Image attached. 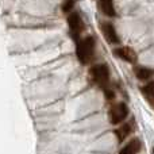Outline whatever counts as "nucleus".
I'll use <instances>...</instances> for the list:
<instances>
[{
    "mask_svg": "<svg viewBox=\"0 0 154 154\" xmlns=\"http://www.w3.org/2000/svg\"><path fill=\"white\" fill-rule=\"evenodd\" d=\"M142 93L146 96V99L149 100V103L154 107V81L146 84L145 87H142Z\"/></svg>",
    "mask_w": 154,
    "mask_h": 154,
    "instance_id": "11",
    "label": "nucleus"
},
{
    "mask_svg": "<svg viewBox=\"0 0 154 154\" xmlns=\"http://www.w3.org/2000/svg\"><path fill=\"white\" fill-rule=\"evenodd\" d=\"M114 54L116 57H119L120 60H123V61L130 62V64L137 62V54L131 48H118L114 50Z\"/></svg>",
    "mask_w": 154,
    "mask_h": 154,
    "instance_id": "5",
    "label": "nucleus"
},
{
    "mask_svg": "<svg viewBox=\"0 0 154 154\" xmlns=\"http://www.w3.org/2000/svg\"><path fill=\"white\" fill-rule=\"evenodd\" d=\"M95 51V39L93 37H85L84 39L77 41L76 45V54L79 61L82 65H87L91 62Z\"/></svg>",
    "mask_w": 154,
    "mask_h": 154,
    "instance_id": "1",
    "label": "nucleus"
},
{
    "mask_svg": "<svg viewBox=\"0 0 154 154\" xmlns=\"http://www.w3.org/2000/svg\"><path fill=\"white\" fill-rule=\"evenodd\" d=\"M134 73H135L137 79L142 80V81H147V80L153 76V70L146 66H137L135 69H134Z\"/></svg>",
    "mask_w": 154,
    "mask_h": 154,
    "instance_id": "9",
    "label": "nucleus"
},
{
    "mask_svg": "<svg viewBox=\"0 0 154 154\" xmlns=\"http://www.w3.org/2000/svg\"><path fill=\"white\" fill-rule=\"evenodd\" d=\"M115 133V135H116V138H118V141L119 142H123L126 138H127V135L131 133V126L130 125H122L120 127H118L116 130L114 131Z\"/></svg>",
    "mask_w": 154,
    "mask_h": 154,
    "instance_id": "10",
    "label": "nucleus"
},
{
    "mask_svg": "<svg viewBox=\"0 0 154 154\" xmlns=\"http://www.w3.org/2000/svg\"><path fill=\"white\" fill-rule=\"evenodd\" d=\"M101 31H103L104 37H106V39L108 41L109 43H119V37H118V32L112 23H109V22L103 23Z\"/></svg>",
    "mask_w": 154,
    "mask_h": 154,
    "instance_id": "6",
    "label": "nucleus"
},
{
    "mask_svg": "<svg viewBox=\"0 0 154 154\" xmlns=\"http://www.w3.org/2000/svg\"><path fill=\"white\" fill-rule=\"evenodd\" d=\"M104 93H106V96H107V99H108V100H111V99L115 97V93L112 92L111 89H104Z\"/></svg>",
    "mask_w": 154,
    "mask_h": 154,
    "instance_id": "13",
    "label": "nucleus"
},
{
    "mask_svg": "<svg viewBox=\"0 0 154 154\" xmlns=\"http://www.w3.org/2000/svg\"><path fill=\"white\" fill-rule=\"evenodd\" d=\"M139 149H141L139 141L138 139H133V141H130L126 146H123L122 149H120L119 154H137L139 152Z\"/></svg>",
    "mask_w": 154,
    "mask_h": 154,
    "instance_id": "8",
    "label": "nucleus"
},
{
    "mask_svg": "<svg viewBox=\"0 0 154 154\" xmlns=\"http://www.w3.org/2000/svg\"><path fill=\"white\" fill-rule=\"evenodd\" d=\"M127 114H128V109L125 103L115 104L109 109V122L112 125H119V123H122L127 118Z\"/></svg>",
    "mask_w": 154,
    "mask_h": 154,
    "instance_id": "3",
    "label": "nucleus"
},
{
    "mask_svg": "<svg viewBox=\"0 0 154 154\" xmlns=\"http://www.w3.org/2000/svg\"><path fill=\"white\" fill-rule=\"evenodd\" d=\"M99 4H100L101 12H103L106 16L114 18V16L116 15V11H115L114 2H112V0H100V2H99Z\"/></svg>",
    "mask_w": 154,
    "mask_h": 154,
    "instance_id": "7",
    "label": "nucleus"
},
{
    "mask_svg": "<svg viewBox=\"0 0 154 154\" xmlns=\"http://www.w3.org/2000/svg\"><path fill=\"white\" fill-rule=\"evenodd\" d=\"M89 75L93 79V81L96 84H100V85H106L109 80V70L108 66L104 64H99L95 65V66L91 68L89 70Z\"/></svg>",
    "mask_w": 154,
    "mask_h": 154,
    "instance_id": "2",
    "label": "nucleus"
},
{
    "mask_svg": "<svg viewBox=\"0 0 154 154\" xmlns=\"http://www.w3.org/2000/svg\"><path fill=\"white\" fill-rule=\"evenodd\" d=\"M73 5H75V0H68V2L64 4V7H62V11H65V12H70L72 8H73Z\"/></svg>",
    "mask_w": 154,
    "mask_h": 154,
    "instance_id": "12",
    "label": "nucleus"
},
{
    "mask_svg": "<svg viewBox=\"0 0 154 154\" xmlns=\"http://www.w3.org/2000/svg\"><path fill=\"white\" fill-rule=\"evenodd\" d=\"M68 26H69L70 29V34H72V37L75 38L76 41H80L79 39V35L80 32L82 31V29H84V24H82V20L81 18H80V15L77 12H70L69 16H68Z\"/></svg>",
    "mask_w": 154,
    "mask_h": 154,
    "instance_id": "4",
    "label": "nucleus"
}]
</instances>
